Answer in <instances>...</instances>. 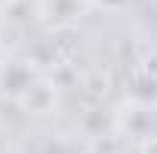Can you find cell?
<instances>
[{
    "label": "cell",
    "instance_id": "cell-1",
    "mask_svg": "<svg viewBox=\"0 0 157 154\" xmlns=\"http://www.w3.org/2000/svg\"><path fill=\"white\" fill-rule=\"evenodd\" d=\"M30 85H33V76H30V70L24 64H9L6 70H0V91L3 94L21 100Z\"/></svg>",
    "mask_w": 157,
    "mask_h": 154
},
{
    "label": "cell",
    "instance_id": "cell-2",
    "mask_svg": "<svg viewBox=\"0 0 157 154\" xmlns=\"http://www.w3.org/2000/svg\"><path fill=\"white\" fill-rule=\"evenodd\" d=\"M21 103L27 106V112L45 115V112H52V106H55V88L45 85V82H33V85L27 88V94L21 97Z\"/></svg>",
    "mask_w": 157,
    "mask_h": 154
},
{
    "label": "cell",
    "instance_id": "cell-3",
    "mask_svg": "<svg viewBox=\"0 0 157 154\" xmlns=\"http://www.w3.org/2000/svg\"><path fill=\"white\" fill-rule=\"evenodd\" d=\"M94 3H97L100 9H112V12L121 9V6H127V0H94Z\"/></svg>",
    "mask_w": 157,
    "mask_h": 154
}]
</instances>
